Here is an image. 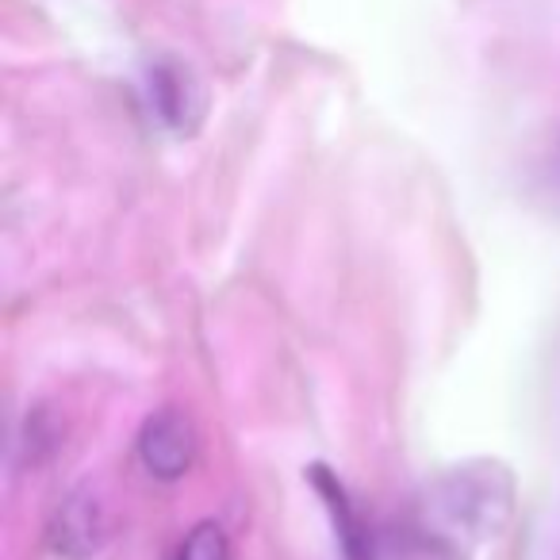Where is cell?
Instances as JSON below:
<instances>
[{
  "instance_id": "1",
  "label": "cell",
  "mask_w": 560,
  "mask_h": 560,
  "mask_svg": "<svg viewBox=\"0 0 560 560\" xmlns=\"http://www.w3.org/2000/svg\"><path fill=\"white\" fill-rule=\"evenodd\" d=\"M511 472L499 460H465L430 483L411 537L430 560H460L468 545L495 537L511 522Z\"/></svg>"
},
{
  "instance_id": "2",
  "label": "cell",
  "mask_w": 560,
  "mask_h": 560,
  "mask_svg": "<svg viewBox=\"0 0 560 560\" xmlns=\"http://www.w3.org/2000/svg\"><path fill=\"white\" fill-rule=\"evenodd\" d=\"M112 534V518L108 506H104L101 491L73 488L62 503L55 506L47 522V545L58 560H89L104 549Z\"/></svg>"
},
{
  "instance_id": "3",
  "label": "cell",
  "mask_w": 560,
  "mask_h": 560,
  "mask_svg": "<svg viewBox=\"0 0 560 560\" xmlns=\"http://www.w3.org/2000/svg\"><path fill=\"white\" fill-rule=\"evenodd\" d=\"M139 460L154 480H180L196 460V427L180 407H162L139 430Z\"/></svg>"
},
{
  "instance_id": "4",
  "label": "cell",
  "mask_w": 560,
  "mask_h": 560,
  "mask_svg": "<svg viewBox=\"0 0 560 560\" xmlns=\"http://www.w3.org/2000/svg\"><path fill=\"white\" fill-rule=\"evenodd\" d=\"M150 108L158 112V119L170 131L188 135L196 131V124L203 116V93L185 66L162 62L150 70Z\"/></svg>"
},
{
  "instance_id": "5",
  "label": "cell",
  "mask_w": 560,
  "mask_h": 560,
  "mask_svg": "<svg viewBox=\"0 0 560 560\" xmlns=\"http://www.w3.org/2000/svg\"><path fill=\"white\" fill-rule=\"evenodd\" d=\"M307 476H312V488L319 491L323 503H327L342 557L346 560H376V541H373V534H369L365 518L358 514V503L346 495L342 480H338V476L330 472V468H323V465H312V472H307Z\"/></svg>"
},
{
  "instance_id": "6",
  "label": "cell",
  "mask_w": 560,
  "mask_h": 560,
  "mask_svg": "<svg viewBox=\"0 0 560 560\" xmlns=\"http://www.w3.org/2000/svg\"><path fill=\"white\" fill-rule=\"evenodd\" d=\"M173 560H234V552L219 522H200V526H192L185 534Z\"/></svg>"
},
{
  "instance_id": "7",
  "label": "cell",
  "mask_w": 560,
  "mask_h": 560,
  "mask_svg": "<svg viewBox=\"0 0 560 560\" xmlns=\"http://www.w3.org/2000/svg\"><path fill=\"white\" fill-rule=\"evenodd\" d=\"M549 192H552V200L560 203V139H557V147H552V158H549Z\"/></svg>"
}]
</instances>
